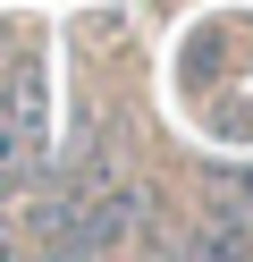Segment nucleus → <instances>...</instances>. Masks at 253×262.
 I'll return each mask as SVG.
<instances>
[{
    "label": "nucleus",
    "mask_w": 253,
    "mask_h": 262,
    "mask_svg": "<svg viewBox=\"0 0 253 262\" xmlns=\"http://www.w3.org/2000/svg\"><path fill=\"white\" fill-rule=\"evenodd\" d=\"M42 127H51L42 68H26V76H9V85H0V254L17 245V211H26V186L42 178Z\"/></svg>",
    "instance_id": "obj_1"
}]
</instances>
